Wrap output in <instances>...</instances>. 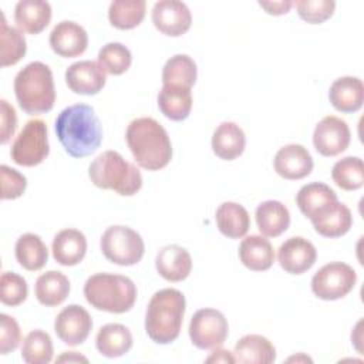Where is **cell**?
<instances>
[{"label": "cell", "instance_id": "1", "mask_svg": "<svg viewBox=\"0 0 364 364\" xmlns=\"http://www.w3.org/2000/svg\"><path fill=\"white\" fill-rule=\"evenodd\" d=\"M55 134L73 158L94 154L102 142V125L91 105L74 104L64 108L55 119Z\"/></svg>", "mask_w": 364, "mask_h": 364}, {"label": "cell", "instance_id": "2", "mask_svg": "<svg viewBox=\"0 0 364 364\" xmlns=\"http://www.w3.org/2000/svg\"><path fill=\"white\" fill-rule=\"evenodd\" d=\"M125 139L141 168L159 171L171 162L172 144L166 129L156 119L142 117L131 121Z\"/></svg>", "mask_w": 364, "mask_h": 364}, {"label": "cell", "instance_id": "3", "mask_svg": "<svg viewBox=\"0 0 364 364\" xmlns=\"http://www.w3.org/2000/svg\"><path fill=\"white\" fill-rule=\"evenodd\" d=\"M186 300L176 289L158 290L149 300L145 314V331L158 344L175 341L181 333Z\"/></svg>", "mask_w": 364, "mask_h": 364}, {"label": "cell", "instance_id": "4", "mask_svg": "<svg viewBox=\"0 0 364 364\" xmlns=\"http://www.w3.org/2000/svg\"><path fill=\"white\" fill-rule=\"evenodd\" d=\"M14 92L26 114H44L53 109L55 88L53 73L41 61H33L21 68L14 78Z\"/></svg>", "mask_w": 364, "mask_h": 364}, {"label": "cell", "instance_id": "5", "mask_svg": "<svg viewBox=\"0 0 364 364\" xmlns=\"http://www.w3.org/2000/svg\"><path fill=\"white\" fill-rule=\"evenodd\" d=\"M84 296L94 309L121 314L134 307L136 300V286L127 276L97 273L87 279L84 284Z\"/></svg>", "mask_w": 364, "mask_h": 364}, {"label": "cell", "instance_id": "6", "mask_svg": "<svg viewBox=\"0 0 364 364\" xmlns=\"http://www.w3.org/2000/svg\"><path fill=\"white\" fill-rule=\"evenodd\" d=\"M88 176L97 188L111 189L122 196H132L142 188L139 169L117 151L98 155L88 168Z\"/></svg>", "mask_w": 364, "mask_h": 364}, {"label": "cell", "instance_id": "7", "mask_svg": "<svg viewBox=\"0 0 364 364\" xmlns=\"http://www.w3.org/2000/svg\"><path fill=\"white\" fill-rule=\"evenodd\" d=\"M101 250L107 260L119 266H132L141 262L145 245L141 235L122 225L109 226L101 236Z\"/></svg>", "mask_w": 364, "mask_h": 364}, {"label": "cell", "instance_id": "8", "mask_svg": "<svg viewBox=\"0 0 364 364\" xmlns=\"http://www.w3.org/2000/svg\"><path fill=\"white\" fill-rule=\"evenodd\" d=\"M48 154L47 124L40 118L27 121L11 145L10 156L13 162L21 166H36L41 164Z\"/></svg>", "mask_w": 364, "mask_h": 364}, {"label": "cell", "instance_id": "9", "mask_svg": "<svg viewBox=\"0 0 364 364\" xmlns=\"http://www.w3.org/2000/svg\"><path fill=\"white\" fill-rule=\"evenodd\" d=\"M357 283L355 270L343 262H330L311 279V290L321 300H338L347 296Z\"/></svg>", "mask_w": 364, "mask_h": 364}, {"label": "cell", "instance_id": "10", "mask_svg": "<svg viewBox=\"0 0 364 364\" xmlns=\"http://www.w3.org/2000/svg\"><path fill=\"white\" fill-rule=\"evenodd\" d=\"M228 334V320L225 314L216 309H200L191 318L189 337L192 344L200 350L222 347Z\"/></svg>", "mask_w": 364, "mask_h": 364}, {"label": "cell", "instance_id": "11", "mask_svg": "<svg viewBox=\"0 0 364 364\" xmlns=\"http://www.w3.org/2000/svg\"><path fill=\"white\" fill-rule=\"evenodd\" d=\"M351 141L347 122L338 117L327 115L314 128L313 145L323 156H336L344 152Z\"/></svg>", "mask_w": 364, "mask_h": 364}, {"label": "cell", "instance_id": "12", "mask_svg": "<svg viewBox=\"0 0 364 364\" xmlns=\"http://www.w3.org/2000/svg\"><path fill=\"white\" fill-rule=\"evenodd\" d=\"M91 330L92 318L90 313L78 304L64 307L54 321V331L58 338L73 347L82 344L88 338Z\"/></svg>", "mask_w": 364, "mask_h": 364}, {"label": "cell", "instance_id": "13", "mask_svg": "<svg viewBox=\"0 0 364 364\" xmlns=\"http://www.w3.org/2000/svg\"><path fill=\"white\" fill-rule=\"evenodd\" d=\"M152 23L162 34L179 37L191 28L192 14L183 1L161 0L152 7Z\"/></svg>", "mask_w": 364, "mask_h": 364}, {"label": "cell", "instance_id": "14", "mask_svg": "<svg viewBox=\"0 0 364 364\" xmlns=\"http://www.w3.org/2000/svg\"><path fill=\"white\" fill-rule=\"evenodd\" d=\"M300 212L311 223L324 218L337 203V193L323 182H311L300 188L296 196Z\"/></svg>", "mask_w": 364, "mask_h": 364}, {"label": "cell", "instance_id": "15", "mask_svg": "<svg viewBox=\"0 0 364 364\" xmlns=\"http://www.w3.org/2000/svg\"><path fill=\"white\" fill-rule=\"evenodd\" d=\"M317 250L314 245L301 237H289L277 250V260L280 267L290 274H301L311 269L316 263Z\"/></svg>", "mask_w": 364, "mask_h": 364}, {"label": "cell", "instance_id": "16", "mask_svg": "<svg viewBox=\"0 0 364 364\" xmlns=\"http://www.w3.org/2000/svg\"><path fill=\"white\" fill-rule=\"evenodd\" d=\"M107 73L101 65L91 60H82L73 63L65 71V82L68 88L81 95H95L98 94L105 82Z\"/></svg>", "mask_w": 364, "mask_h": 364}, {"label": "cell", "instance_id": "17", "mask_svg": "<svg viewBox=\"0 0 364 364\" xmlns=\"http://www.w3.org/2000/svg\"><path fill=\"white\" fill-rule=\"evenodd\" d=\"M313 158L307 148L300 144L282 146L273 161L274 171L284 179L297 181L309 176L313 171Z\"/></svg>", "mask_w": 364, "mask_h": 364}, {"label": "cell", "instance_id": "18", "mask_svg": "<svg viewBox=\"0 0 364 364\" xmlns=\"http://www.w3.org/2000/svg\"><path fill=\"white\" fill-rule=\"evenodd\" d=\"M88 46V34L75 21H60L50 33L51 50L64 58L81 55Z\"/></svg>", "mask_w": 364, "mask_h": 364}, {"label": "cell", "instance_id": "19", "mask_svg": "<svg viewBox=\"0 0 364 364\" xmlns=\"http://www.w3.org/2000/svg\"><path fill=\"white\" fill-rule=\"evenodd\" d=\"M155 267L165 280L182 282L192 270V257L182 246L168 245L158 252Z\"/></svg>", "mask_w": 364, "mask_h": 364}, {"label": "cell", "instance_id": "20", "mask_svg": "<svg viewBox=\"0 0 364 364\" xmlns=\"http://www.w3.org/2000/svg\"><path fill=\"white\" fill-rule=\"evenodd\" d=\"M328 100L331 105L344 114L355 112L364 102V85L358 77H340L337 78L328 91Z\"/></svg>", "mask_w": 364, "mask_h": 364}, {"label": "cell", "instance_id": "21", "mask_svg": "<svg viewBox=\"0 0 364 364\" xmlns=\"http://www.w3.org/2000/svg\"><path fill=\"white\" fill-rule=\"evenodd\" d=\"M53 257L63 266H75L82 262L87 253V239L77 229L60 230L51 245Z\"/></svg>", "mask_w": 364, "mask_h": 364}, {"label": "cell", "instance_id": "22", "mask_svg": "<svg viewBox=\"0 0 364 364\" xmlns=\"http://www.w3.org/2000/svg\"><path fill=\"white\" fill-rule=\"evenodd\" d=\"M51 20V6L43 0H20L14 9V21L20 31L41 33Z\"/></svg>", "mask_w": 364, "mask_h": 364}, {"label": "cell", "instance_id": "23", "mask_svg": "<svg viewBox=\"0 0 364 364\" xmlns=\"http://www.w3.org/2000/svg\"><path fill=\"white\" fill-rule=\"evenodd\" d=\"M246 146V135L243 129L235 124L225 121L218 125L212 135V151L223 161H233L240 156Z\"/></svg>", "mask_w": 364, "mask_h": 364}, {"label": "cell", "instance_id": "24", "mask_svg": "<svg viewBox=\"0 0 364 364\" xmlns=\"http://www.w3.org/2000/svg\"><path fill=\"white\" fill-rule=\"evenodd\" d=\"M239 259L249 270L264 272L274 263V250L266 237L250 235L246 236L239 246Z\"/></svg>", "mask_w": 364, "mask_h": 364}, {"label": "cell", "instance_id": "25", "mask_svg": "<svg viewBox=\"0 0 364 364\" xmlns=\"http://www.w3.org/2000/svg\"><path fill=\"white\" fill-rule=\"evenodd\" d=\"M233 357L240 364H270L276 360V348L260 334H246L236 343Z\"/></svg>", "mask_w": 364, "mask_h": 364}, {"label": "cell", "instance_id": "26", "mask_svg": "<svg viewBox=\"0 0 364 364\" xmlns=\"http://www.w3.org/2000/svg\"><path fill=\"white\" fill-rule=\"evenodd\" d=\"M132 341V334L128 327L119 323H109L98 330L95 346L101 355L117 358L131 350Z\"/></svg>", "mask_w": 364, "mask_h": 364}, {"label": "cell", "instance_id": "27", "mask_svg": "<svg viewBox=\"0 0 364 364\" xmlns=\"http://www.w3.org/2000/svg\"><path fill=\"white\" fill-rule=\"evenodd\" d=\"M256 223L259 232L266 237H277L290 225L289 209L279 200H264L256 208Z\"/></svg>", "mask_w": 364, "mask_h": 364}, {"label": "cell", "instance_id": "28", "mask_svg": "<svg viewBox=\"0 0 364 364\" xmlns=\"http://www.w3.org/2000/svg\"><path fill=\"white\" fill-rule=\"evenodd\" d=\"M34 293L40 304L46 307L58 306L70 294V280L58 270L46 272L38 276Z\"/></svg>", "mask_w": 364, "mask_h": 364}, {"label": "cell", "instance_id": "29", "mask_svg": "<svg viewBox=\"0 0 364 364\" xmlns=\"http://www.w3.org/2000/svg\"><path fill=\"white\" fill-rule=\"evenodd\" d=\"M215 218L219 232L229 239L243 237L250 228L247 210L236 202H223L219 205Z\"/></svg>", "mask_w": 364, "mask_h": 364}, {"label": "cell", "instance_id": "30", "mask_svg": "<svg viewBox=\"0 0 364 364\" xmlns=\"http://www.w3.org/2000/svg\"><path fill=\"white\" fill-rule=\"evenodd\" d=\"M159 111L171 121H183L192 109V94L189 88L162 85L158 94Z\"/></svg>", "mask_w": 364, "mask_h": 364}, {"label": "cell", "instance_id": "31", "mask_svg": "<svg viewBox=\"0 0 364 364\" xmlns=\"http://www.w3.org/2000/svg\"><path fill=\"white\" fill-rule=\"evenodd\" d=\"M16 259L26 270L36 272L46 266L48 249L43 239L34 233H24L16 242Z\"/></svg>", "mask_w": 364, "mask_h": 364}, {"label": "cell", "instance_id": "32", "mask_svg": "<svg viewBox=\"0 0 364 364\" xmlns=\"http://www.w3.org/2000/svg\"><path fill=\"white\" fill-rule=\"evenodd\" d=\"M198 68L195 61L186 54H175L171 57L162 68L164 85H175L192 88L196 82Z\"/></svg>", "mask_w": 364, "mask_h": 364}, {"label": "cell", "instance_id": "33", "mask_svg": "<svg viewBox=\"0 0 364 364\" xmlns=\"http://www.w3.org/2000/svg\"><path fill=\"white\" fill-rule=\"evenodd\" d=\"M146 13L144 0H115L109 4V23L119 30H131L139 26Z\"/></svg>", "mask_w": 364, "mask_h": 364}, {"label": "cell", "instance_id": "34", "mask_svg": "<svg viewBox=\"0 0 364 364\" xmlns=\"http://www.w3.org/2000/svg\"><path fill=\"white\" fill-rule=\"evenodd\" d=\"M0 38H1V67L17 64L27 51V44L23 31L7 24L4 14L1 13Z\"/></svg>", "mask_w": 364, "mask_h": 364}, {"label": "cell", "instance_id": "35", "mask_svg": "<svg viewBox=\"0 0 364 364\" xmlns=\"http://www.w3.org/2000/svg\"><path fill=\"white\" fill-rule=\"evenodd\" d=\"M334 183L344 191H357L364 185V165L358 156H346L331 169Z\"/></svg>", "mask_w": 364, "mask_h": 364}, {"label": "cell", "instance_id": "36", "mask_svg": "<svg viewBox=\"0 0 364 364\" xmlns=\"http://www.w3.org/2000/svg\"><path fill=\"white\" fill-rule=\"evenodd\" d=\"M353 225L351 210L341 202H338L324 218L314 222V230L324 237H340L346 235Z\"/></svg>", "mask_w": 364, "mask_h": 364}, {"label": "cell", "instance_id": "37", "mask_svg": "<svg viewBox=\"0 0 364 364\" xmlns=\"http://www.w3.org/2000/svg\"><path fill=\"white\" fill-rule=\"evenodd\" d=\"M53 341L48 333L43 330L30 331L21 347V358L27 364H47L53 358Z\"/></svg>", "mask_w": 364, "mask_h": 364}, {"label": "cell", "instance_id": "38", "mask_svg": "<svg viewBox=\"0 0 364 364\" xmlns=\"http://www.w3.org/2000/svg\"><path fill=\"white\" fill-rule=\"evenodd\" d=\"M101 68L111 75L124 74L132 63V55L128 47L121 43H108L98 51V61Z\"/></svg>", "mask_w": 364, "mask_h": 364}, {"label": "cell", "instance_id": "39", "mask_svg": "<svg viewBox=\"0 0 364 364\" xmlns=\"http://www.w3.org/2000/svg\"><path fill=\"white\" fill-rule=\"evenodd\" d=\"M0 300L6 306H18L27 299V282L14 272H4L0 279Z\"/></svg>", "mask_w": 364, "mask_h": 364}, {"label": "cell", "instance_id": "40", "mask_svg": "<svg viewBox=\"0 0 364 364\" xmlns=\"http://www.w3.org/2000/svg\"><path fill=\"white\" fill-rule=\"evenodd\" d=\"M301 20L310 24H321L334 13L336 3L333 0H300L293 3Z\"/></svg>", "mask_w": 364, "mask_h": 364}, {"label": "cell", "instance_id": "41", "mask_svg": "<svg viewBox=\"0 0 364 364\" xmlns=\"http://www.w3.org/2000/svg\"><path fill=\"white\" fill-rule=\"evenodd\" d=\"M0 176H1V199H17L20 198L26 188L27 179L18 171L1 165L0 166Z\"/></svg>", "mask_w": 364, "mask_h": 364}, {"label": "cell", "instance_id": "42", "mask_svg": "<svg viewBox=\"0 0 364 364\" xmlns=\"http://www.w3.org/2000/svg\"><path fill=\"white\" fill-rule=\"evenodd\" d=\"M21 341V331L17 321L1 313L0 314V354L14 351Z\"/></svg>", "mask_w": 364, "mask_h": 364}, {"label": "cell", "instance_id": "43", "mask_svg": "<svg viewBox=\"0 0 364 364\" xmlns=\"http://www.w3.org/2000/svg\"><path fill=\"white\" fill-rule=\"evenodd\" d=\"M17 128V115L13 105L6 100L0 101V142L6 144L14 135Z\"/></svg>", "mask_w": 364, "mask_h": 364}, {"label": "cell", "instance_id": "44", "mask_svg": "<svg viewBox=\"0 0 364 364\" xmlns=\"http://www.w3.org/2000/svg\"><path fill=\"white\" fill-rule=\"evenodd\" d=\"M259 6L262 9H264V11L267 14H273V16H282L289 13L290 7L293 6V1H259Z\"/></svg>", "mask_w": 364, "mask_h": 364}, {"label": "cell", "instance_id": "45", "mask_svg": "<svg viewBox=\"0 0 364 364\" xmlns=\"http://www.w3.org/2000/svg\"><path fill=\"white\" fill-rule=\"evenodd\" d=\"M205 361L206 363H235V357H233V353L218 347V348H213L212 354Z\"/></svg>", "mask_w": 364, "mask_h": 364}, {"label": "cell", "instance_id": "46", "mask_svg": "<svg viewBox=\"0 0 364 364\" xmlns=\"http://www.w3.org/2000/svg\"><path fill=\"white\" fill-rule=\"evenodd\" d=\"M58 363H88V358L78 354L77 351H65L64 354H61L58 358H57Z\"/></svg>", "mask_w": 364, "mask_h": 364}, {"label": "cell", "instance_id": "47", "mask_svg": "<svg viewBox=\"0 0 364 364\" xmlns=\"http://www.w3.org/2000/svg\"><path fill=\"white\" fill-rule=\"evenodd\" d=\"M300 360H304V361H311V358L306 357L304 354H299L297 357H296V355H294V357H290L287 361H300Z\"/></svg>", "mask_w": 364, "mask_h": 364}]
</instances>
